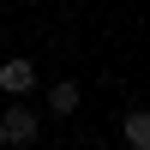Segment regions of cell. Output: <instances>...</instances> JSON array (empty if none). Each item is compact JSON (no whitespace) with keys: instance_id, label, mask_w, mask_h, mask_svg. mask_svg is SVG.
Wrapping results in <instances>:
<instances>
[{"instance_id":"cell-1","label":"cell","mask_w":150,"mask_h":150,"mask_svg":"<svg viewBox=\"0 0 150 150\" xmlns=\"http://www.w3.org/2000/svg\"><path fill=\"white\" fill-rule=\"evenodd\" d=\"M36 132H42V120H36L24 102L0 108V144H36Z\"/></svg>"},{"instance_id":"cell-2","label":"cell","mask_w":150,"mask_h":150,"mask_svg":"<svg viewBox=\"0 0 150 150\" xmlns=\"http://www.w3.org/2000/svg\"><path fill=\"white\" fill-rule=\"evenodd\" d=\"M0 90H6V96H30L36 90V66H30V60H6V66H0Z\"/></svg>"},{"instance_id":"cell-3","label":"cell","mask_w":150,"mask_h":150,"mask_svg":"<svg viewBox=\"0 0 150 150\" xmlns=\"http://www.w3.org/2000/svg\"><path fill=\"white\" fill-rule=\"evenodd\" d=\"M120 138H126V150H150V108H132L120 120Z\"/></svg>"},{"instance_id":"cell-4","label":"cell","mask_w":150,"mask_h":150,"mask_svg":"<svg viewBox=\"0 0 150 150\" xmlns=\"http://www.w3.org/2000/svg\"><path fill=\"white\" fill-rule=\"evenodd\" d=\"M78 102H84V90H78V78H60V84H48V108H54V114H72Z\"/></svg>"}]
</instances>
